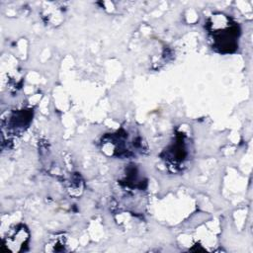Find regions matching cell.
Returning <instances> with one entry per match:
<instances>
[{"label": "cell", "instance_id": "obj_1", "mask_svg": "<svg viewBox=\"0 0 253 253\" xmlns=\"http://www.w3.org/2000/svg\"><path fill=\"white\" fill-rule=\"evenodd\" d=\"M207 26L212 41V48L223 53L236 49L239 28L230 18L222 14H215L209 19Z\"/></svg>", "mask_w": 253, "mask_h": 253}, {"label": "cell", "instance_id": "obj_2", "mask_svg": "<svg viewBox=\"0 0 253 253\" xmlns=\"http://www.w3.org/2000/svg\"><path fill=\"white\" fill-rule=\"evenodd\" d=\"M29 240V233L27 231V229L24 228V226H21L19 228H17V230L15 229L10 235L7 236V238L4 240V246L7 247L8 249H12V246H16L17 245V251L22 250L20 247H22L23 245H27Z\"/></svg>", "mask_w": 253, "mask_h": 253}]
</instances>
